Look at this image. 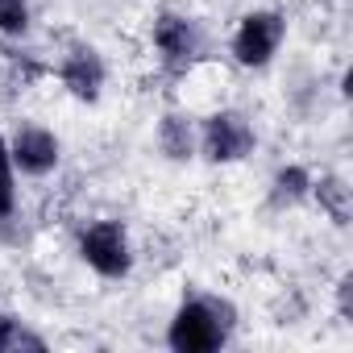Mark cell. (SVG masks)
Masks as SVG:
<instances>
[{
    "instance_id": "obj_2",
    "label": "cell",
    "mask_w": 353,
    "mask_h": 353,
    "mask_svg": "<svg viewBox=\"0 0 353 353\" xmlns=\"http://www.w3.org/2000/svg\"><path fill=\"white\" fill-rule=\"evenodd\" d=\"M75 254H79V262H83L92 274H100V279H108V283L129 279L133 266H137L133 237H129V229H125L117 216L88 221V225L79 229V237H75Z\"/></svg>"
},
{
    "instance_id": "obj_9",
    "label": "cell",
    "mask_w": 353,
    "mask_h": 353,
    "mask_svg": "<svg viewBox=\"0 0 353 353\" xmlns=\"http://www.w3.org/2000/svg\"><path fill=\"white\" fill-rule=\"evenodd\" d=\"M312 179H316V174H312L307 166H299V162L279 166V170L270 174V204H274V208H295V204H303V200L312 196Z\"/></svg>"
},
{
    "instance_id": "obj_10",
    "label": "cell",
    "mask_w": 353,
    "mask_h": 353,
    "mask_svg": "<svg viewBox=\"0 0 353 353\" xmlns=\"http://www.w3.org/2000/svg\"><path fill=\"white\" fill-rule=\"evenodd\" d=\"M320 204V212L332 221V225H345L349 221V183L341 179V174H320V179H312V196Z\"/></svg>"
},
{
    "instance_id": "obj_5",
    "label": "cell",
    "mask_w": 353,
    "mask_h": 353,
    "mask_svg": "<svg viewBox=\"0 0 353 353\" xmlns=\"http://www.w3.org/2000/svg\"><path fill=\"white\" fill-rule=\"evenodd\" d=\"M200 26H196V17H188V13H174V9H162V13H154L150 17V50L158 54V63L166 67V71H188L196 59H200Z\"/></svg>"
},
{
    "instance_id": "obj_1",
    "label": "cell",
    "mask_w": 353,
    "mask_h": 353,
    "mask_svg": "<svg viewBox=\"0 0 353 353\" xmlns=\"http://www.w3.org/2000/svg\"><path fill=\"white\" fill-rule=\"evenodd\" d=\"M237 328V307L225 295H192L166 320V345L174 353H212L229 345Z\"/></svg>"
},
{
    "instance_id": "obj_3",
    "label": "cell",
    "mask_w": 353,
    "mask_h": 353,
    "mask_svg": "<svg viewBox=\"0 0 353 353\" xmlns=\"http://www.w3.org/2000/svg\"><path fill=\"white\" fill-rule=\"evenodd\" d=\"M258 150V129L241 108H212L196 129V154L212 166H237Z\"/></svg>"
},
{
    "instance_id": "obj_12",
    "label": "cell",
    "mask_w": 353,
    "mask_h": 353,
    "mask_svg": "<svg viewBox=\"0 0 353 353\" xmlns=\"http://www.w3.org/2000/svg\"><path fill=\"white\" fill-rule=\"evenodd\" d=\"M34 21L30 0H0V38H26Z\"/></svg>"
},
{
    "instance_id": "obj_14",
    "label": "cell",
    "mask_w": 353,
    "mask_h": 353,
    "mask_svg": "<svg viewBox=\"0 0 353 353\" xmlns=\"http://www.w3.org/2000/svg\"><path fill=\"white\" fill-rule=\"evenodd\" d=\"M349 291H353V279H349V274H341V283H336V312H341L345 320L353 316V295H349Z\"/></svg>"
},
{
    "instance_id": "obj_6",
    "label": "cell",
    "mask_w": 353,
    "mask_h": 353,
    "mask_svg": "<svg viewBox=\"0 0 353 353\" xmlns=\"http://www.w3.org/2000/svg\"><path fill=\"white\" fill-rule=\"evenodd\" d=\"M9 137V154H13V166L26 179H50V174L63 166V137L50 129V125H38V121H21Z\"/></svg>"
},
{
    "instance_id": "obj_8",
    "label": "cell",
    "mask_w": 353,
    "mask_h": 353,
    "mask_svg": "<svg viewBox=\"0 0 353 353\" xmlns=\"http://www.w3.org/2000/svg\"><path fill=\"white\" fill-rule=\"evenodd\" d=\"M154 145L166 162H192L196 158V117L183 108H166L154 125Z\"/></svg>"
},
{
    "instance_id": "obj_4",
    "label": "cell",
    "mask_w": 353,
    "mask_h": 353,
    "mask_svg": "<svg viewBox=\"0 0 353 353\" xmlns=\"http://www.w3.org/2000/svg\"><path fill=\"white\" fill-rule=\"evenodd\" d=\"M287 42V17L279 9H250L237 17L229 34V54L241 71H262Z\"/></svg>"
},
{
    "instance_id": "obj_7",
    "label": "cell",
    "mask_w": 353,
    "mask_h": 353,
    "mask_svg": "<svg viewBox=\"0 0 353 353\" xmlns=\"http://www.w3.org/2000/svg\"><path fill=\"white\" fill-rule=\"evenodd\" d=\"M59 83H63V92L71 100L100 104V96L108 88V63H104V54L96 46H88V42L67 46L63 59H59Z\"/></svg>"
},
{
    "instance_id": "obj_11",
    "label": "cell",
    "mask_w": 353,
    "mask_h": 353,
    "mask_svg": "<svg viewBox=\"0 0 353 353\" xmlns=\"http://www.w3.org/2000/svg\"><path fill=\"white\" fill-rule=\"evenodd\" d=\"M17 212V166L9 154V137L0 133V221H9Z\"/></svg>"
},
{
    "instance_id": "obj_13",
    "label": "cell",
    "mask_w": 353,
    "mask_h": 353,
    "mask_svg": "<svg viewBox=\"0 0 353 353\" xmlns=\"http://www.w3.org/2000/svg\"><path fill=\"white\" fill-rule=\"evenodd\" d=\"M17 345H21V320H17L13 312L0 307V353H9V349H17Z\"/></svg>"
}]
</instances>
